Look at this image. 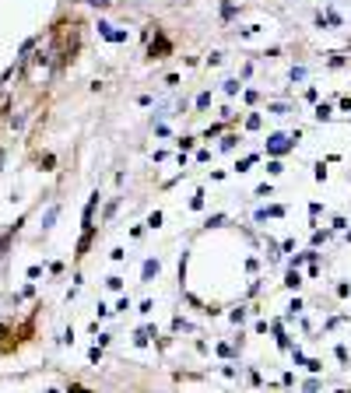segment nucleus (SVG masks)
I'll return each instance as SVG.
<instances>
[]
</instances>
